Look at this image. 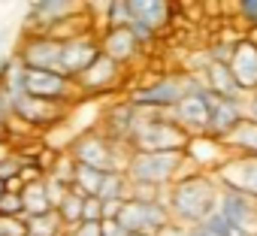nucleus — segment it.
I'll return each instance as SVG.
<instances>
[{"instance_id":"obj_16","label":"nucleus","mask_w":257,"mask_h":236,"mask_svg":"<svg viewBox=\"0 0 257 236\" xmlns=\"http://www.w3.org/2000/svg\"><path fill=\"white\" fill-rule=\"evenodd\" d=\"M212 106V122H209V137L218 143H227L245 122V100H227V97H209Z\"/></svg>"},{"instance_id":"obj_23","label":"nucleus","mask_w":257,"mask_h":236,"mask_svg":"<svg viewBox=\"0 0 257 236\" xmlns=\"http://www.w3.org/2000/svg\"><path fill=\"white\" fill-rule=\"evenodd\" d=\"M22 200H25V215L28 218H37V215H46V212H55L52 206V197L46 191V179L43 182H31L22 188Z\"/></svg>"},{"instance_id":"obj_19","label":"nucleus","mask_w":257,"mask_h":236,"mask_svg":"<svg viewBox=\"0 0 257 236\" xmlns=\"http://www.w3.org/2000/svg\"><path fill=\"white\" fill-rule=\"evenodd\" d=\"M218 212L233 224V227H242V230H254L257 224V203L239 191H221V203H218Z\"/></svg>"},{"instance_id":"obj_37","label":"nucleus","mask_w":257,"mask_h":236,"mask_svg":"<svg viewBox=\"0 0 257 236\" xmlns=\"http://www.w3.org/2000/svg\"><path fill=\"white\" fill-rule=\"evenodd\" d=\"M67 236H103V224H91V221H82L79 227L67 230Z\"/></svg>"},{"instance_id":"obj_20","label":"nucleus","mask_w":257,"mask_h":236,"mask_svg":"<svg viewBox=\"0 0 257 236\" xmlns=\"http://www.w3.org/2000/svg\"><path fill=\"white\" fill-rule=\"evenodd\" d=\"M25 76H28V67H25L16 55H10L7 61H0V91H4L10 109H16V103H22V100L28 97V91H25Z\"/></svg>"},{"instance_id":"obj_38","label":"nucleus","mask_w":257,"mask_h":236,"mask_svg":"<svg viewBox=\"0 0 257 236\" xmlns=\"http://www.w3.org/2000/svg\"><path fill=\"white\" fill-rule=\"evenodd\" d=\"M10 125H13V109H10L4 91H0V128H10Z\"/></svg>"},{"instance_id":"obj_11","label":"nucleus","mask_w":257,"mask_h":236,"mask_svg":"<svg viewBox=\"0 0 257 236\" xmlns=\"http://www.w3.org/2000/svg\"><path fill=\"white\" fill-rule=\"evenodd\" d=\"M25 91H28V97H40V100H52V103H67V106L73 100H82L73 79H67L61 73H46V70H28Z\"/></svg>"},{"instance_id":"obj_10","label":"nucleus","mask_w":257,"mask_h":236,"mask_svg":"<svg viewBox=\"0 0 257 236\" xmlns=\"http://www.w3.org/2000/svg\"><path fill=\"white\" fill-rule=\"evenodd\" d=\"M103 55L100 49V31H82V34H73L64 40V52H61V70L67 79H79L97 58Z\"/></svg>"},{"instance_id":"obj_33","label":"nucleus","mask_w":257,"mask_h":236,"mask_svg":"<svg viewBox=\"0 0 257 236\" xmlns=\"http://www.w3.org/2000/svg\"><path fill=\"white\" fill-rule=\"evenodd\" d=\"M22 170H25V161H22V155L16 152V155H10L7 161H0V182H4V185L19 182V179H22Z\"/></svg>"},{"instance_id":"obj_35","label":"nucleus","mask_w":257,"mask_h":236,"mask_svg":"<svg viewBox=\"0 0 257 236\" xmlns=\"http://www.w3.org/2000/svg\"><path fill=\"white\" fill-rule=\"evenodd\" d=\"M203 227H206L212 236H230V230H233V224H230V221H227L221 212H215V215H212V218H209Z\"/></svg>"},{"instance_id":"obj_2","label":"nucleus","mask_w":257,"mask_h":236,"mask_svg":"<svg viewBox=\"0 0 257 236\" xmlns=\"http://www.w3.org/2000/svg\"><path fill=\"white\" fill-rule=\"evenodd\" d=\"M203 91H209V88L200 79V73H194V70H176V73H161V76H155L149 82H140L137 88H131L124 97L131 100L140 112H170L185 97L203 94Z\"/></svg>"},{"instance_id":"obj_7","label":"nucleus","mask_w":257,"mask_h":236,"mask_svg":"<svg viewBox=\"0 0 257 236\" xmlns=\"http://www.w3.org/2000/svg\"><path fill=\"white\" fill-rule=\"evenodd\" d=\"M61 52H64V40L52 37V34H25L16 46V58L28 67V70H46V73H61Z\"/></svg>"},{"instance_id":"obj_18","label":"nucleus","mask_w":257,"mask_h":236,"mask_svg":"<svg viewBox=\"0 0 257 236\" xmlns=\"http://www.w3.org/2000/svg\"><path fill=\"white\" fill-rule=\"evenodd\" d=\"M230 70H233V76H236V82H239L245 97L257 91V46L245 34H239V40H236V52H233Z\"/></svg>"},{"instance_id":"obj_17","label":"nucleus","mask_w":257,"mask_h":236,"mask_svg":"<svg viewBox=\"0 0 257 236\" xmlns=\"http://www.w3.org/2000/svg\"><path fill=\"white\" fill-rule=\"evenodd\" d=\"M185 158H188V167L191 170H200V173H218V167L230 158L227 146L212 140V137H194L185 149Z\"/></svg>"},{"instance_id":"obj_43","label":"nucleus","mask_w":257,"mask_h":236,"mask_svg":"<svg viewBox=\"0 0 257 236\" xmlns=\"http://www.w3.org/2000/svg\"><path fill=\"white\" fill-rule=\"evenodd\" d=\"M4 194H7V185H4V182H0V197H4Z\"/></svg>"},{"instance_id":"obj_21","label":"nucleus","mask_w":257,"mask_h":236,"mask_svg":"<svg viewBox=\"0 0 257 236\" xmlns=\"http://www.w3.org/2000/svg\"><path fill=\"white\" fill-rule=\"evenodd\" d=\"M200 79L206 82V88H209L215 97L245 100V94H242V88H239V82H236V76H233V70H230L227 64H206V67L200 70Z\"/></svg>"},{"instance_id":"obj_14","label":"nucleus","mask_w":257,"mask_h":236,"mask_svg":"<svg viewBox=\"0 0 257 236\" xmlns=\"http://www.w3.org/2000/svg\"><path fill=\"white\" fill-rule=\"evenodd\" d=\"M215 179L221 182V188L239 191V194H245V197H251V200L257 203V158L230 155V158L218 167Z\"/></svg>"},{"instance_id":"obj_39","label":"nucleus","mask_w":257,"mask_h":236,"mask_svg":"<svg viewBox=\"0 0 257 236\" xmlns=\"http://www.w3.org/2000/svg\"><path fill=\"white\" fill-rule=\"evenodd\" d=\"M103 236H131L121 221H103Z\"/></svg>"},{"instance_id":"obj_13","label":"nucleus","mask_w":257,"mask_h":236,"mask_svg":"<svg viewBox=\"0 0 257 236\" xmlns=\"http://www.w3.org/2000/svg\"><path fill=\"white\" fill-rule=\"evenodd\" d=\"M140 118H143V112L127 100V97H121V100H115L106 112H103V118H100V131L112 140V143H118V146H127L131 143V137H134V131H137V125H140Z\"/></svg>"},{"instance_id":"obj_36","label":"nucleus","mask_w":257,"mask_h":236,"mask_svg":"<svg viewBox=\"0 0 257 236\" xmlns=\"http://www.w3.org/2000/svg\"><path fill=\"white\" fill-rule=\"evenodd\" d=\"M85 221L103 224V200H100V197H88V200H85Z\"/></svg>"},{"instance_id":"obj_15","label":"nucleus","mask_w":257,"mask_h":236,"mask_svg":"<svg viewBox=\"0 0 257 236\" xmlns=\"http://www.w3.org/2000/svg\"><path fill=\"white\" fill-rule=\"evenodd\" d=\"M100 49H103L106 58H112L115 64H121L124 70H131L146 55V49L140 46V40L134 37L131 28H103L100 31Z\"/></svg>"},{"instance_id":"obj_41","label":"nucleus","mask_w":257,"mask_h":236,"mask_svg":"<svg viewBox=\"0 0 257 236\" xmlns=\"http://www.w3.org/2000/svg\"><path fill=\"white\" fill-rule=\"evenodd\" d=\"M185 236H212V233L200 224V227H188V230H185Z\"/></svg>"},{"instance_id":"obj_29","label":"nucleus","mask_w":257,"mask_h":236,"mask_svg":"<svg viewBox=\"0 0 257 236\" xmlns=\"http://www.w3.org/2000/svg\"><path fill=\"white\" fill-rule=\"evenodd\" d=\"M97 197L103 203L106 200H131V179H127V173H106Z\"/></svg>"},{"instance_id":"obj_1","label":"nucleus","mask_w":257,"mask_h":236,"mask_svg":"<svg viewBox=\"0 0 257 236\" xmlns=\"http://www.w3.org/2000/svg\"><path fill=\"white\" fill-rule=\"evenodd\" d=\"M221 182L215 179V173H200V170H188L170 191H167V206L173 215V224L179 227H200L206 224L221 203Z\"/></svg>"},{"instance_id":"obj_45","label":"nucleus","mask_w":257,"mask_h":236,"mask_svg":"<svg viewBox=\"0 0 257 236\" xmlns=\"http://www.w3.org/2000/svg\"><path fill=\"white\" fill-rule=\"evenodd\" d=\"M137 236H143V233H137Z\"/></svg>"},{"instance_id":"obj_44","label":"nucleus","mask_w":257,"mask_h":236,"mask_svg":"<svg viewBox=\"0 0 257 236\" xmlns=\"http://www.w3.org/2000/svg\"><path fill=\"white\" fill-rule=\"evenodd\" d=\"M254 236H257V224H254Z\"/></svg>"},{"instance_id":"obj_24","label":"nucleus","mask_w":257,"mask_h":236,"mask_svg":"<svg viewBox=\"0 0 257 236\" xmlns=\"http://www.w3.org/2000/svg\"><path fill=\"white\" fill-rule=\"evenodd\" d=\"M230 155H239V158H257V125L254 122H242V128L224 143Z\"/></svg>"},{"instance_id":"obj_32","label":"nucleus","mask_w":257,"mask_h":236,"mask_svg":"<svg viewBox=\"0 0 257 236\" xmlns=\"http://www.w3.org/2000/svg\"><path fill=\"white\" fill-rule=\"evenodd\" d=\"M25 215V200L16 191H7L0 197V218H22Z\"/></svg>"},{"instance_id":"obj_9","label":"nucleus","mask_w":257,"mask_h":236,"mask_svg":"<svg viewBox=\"0 0 257 236\" xmlns=\"http://www.w3.org/2000/svg\"><path fill=\"white\" fill-rule=\"evenodd\" d=\"M127 82V70L121 64H115L112 58L100 55L79 79H76V88H79V97H106V94H118Z\"/></svg>"},{"instance_id":"obj_25","label":"nucleus","mask_w":257,"mask_h":236,"mask_svg":"<svg viewBox=\"0 0 257 236\" xmlns=\"http://www.w3.org/2000/svg\"><path fill=\"white\" fill-rule=\"evenodd\" d=\"M85 194H79L76 188H70V194L64 197V203L58 206V215H61V221H64V227L67 230H73V227H79L82 221H85Z\"/></svg>"},{"instance_id":"obj_40","label":"nucleus","mask_w":257,"mask_h":236,"mask_svg":"<svg viewBox=\"0 0 257 236\" xmlns=\"http://www.w3.org/2000/svg\"><path fill=\"white\" fill-rule=\"evenodd\" d=\"M245 118H248V122H254V125H257V91L245 97Z\"/></svg>"},{"instance_id":"obj_46","label":"nucleus","mask_w":257,"mask_h":236,"mask_svg":"<svg viewBox=\"0 0 257 236\" xmlns=\"http://www.w3.org/2000/svg\"><path fill=\"white\" fill-rule=\"evenodd\" d=\"M0 236H4V233H0Z\"/></svg>"},{"instance_id":"obj_27","label":"nucleus","mask_w":257,"mask_h":236,"mask_svg":"<svg viewBox=\"0 0 257 236\" xmlns=\"http://www.w3.org/2000/svg\"><path fill=\"white\" fill-rule=\"evenodd\" d=\"M103 22H100V31L103 28H127L134 22V13H131V0H112L103 10Z\"/></svg>"},{"instance_id":"obj_4","label":"nucleus","mask_w":257,"mask_h":236,"mask_svg":"<svg viewBox=\"0 0 257 236\" xmlns=\"http://www.w3.org/2000/svg\"><path fill=\"white\" fill-rule=\"evenodd\" d=\"M188 143H191V137L167 112H143L127 149L143 152V155H167V152H185Z\"/></svg>"},{"instance_id":"obj_26","label":"nucleus","mask_w":257,"mask_h":236,"mask_svg":"<svg viewBox=\"0 0 257 236\" xmlns=\"http://www.w3.org/2000/svg\"><path fill=\"white\" fill-rule=\"evenodd\" d=\"M28 236H67V227H64L58 209L46 212V215H37V218H28Z\"/></svg>"},{"instance_id":"obj_42","label":"nucleus","mask_w":257,"mask_h":236,"mask_svg":"<svg viewBox=\"0 0 257 236\" xmlns=\"http://www.w3.org/2000/svg\"><path fill=\"white\" fill-rule=\"evenodd\" d=\"M0 143H13V134H10V128H0Z\"/></svg>"},{"instance_id":"obj_5","label":"nucleus","mask_w":257,"mask_h":236,"mask_svg":"<svg viewBox=\"0 0 257 236\" xmlns=\"http://www.w3.org/2000/svg\"><path fill=\"white\" fill-rule=\"evenodd\" d=\"M67 155L79 164V167H94L100 173H124L127 158H131V149L112 143L100 128H91L85 134H79L70 146Z\"/></svg>"},{"instance_id":"obj_30","label":"nucleus","mask_w":257,"mask_h":236,"mask_svg":"<svg viewBox=\"0 0 257 236\" xmlns=\"http://www.w3.org/2000/svg\"><path fill=\"white\" fill-rule=\"evenodd\" d=\"M236 40H239V37H233V40H227V37L212 40V43L203 49V52H206V61H209V64H227V67H230L233 52H236Z\"/></svg>"},{"instance_id":"obj_3","label":"nucleus","mask_w":257,"mask_h":236,"mask_svg":"<svg viewBox=\"0 0 257 236\" xmlns=\"http://www.w3.org/2000/svg\"><path fill=\"white\" fill-rule=\"evenodd\" d=\"M188 170L191 167H188L185 152H167V155L131 152L127 167H124L131 185H146V188H158V191H170Z\"/></svg>"},{"instance_id":"obj_6","label":"nucleus","mask_w":257,"mask_h":236,"mask_svg":"<svg viewBox=\"0 0 257 236\" xmlns=\"http://www.w3.org/2000/svg\"><path fill=\"white\" fill-rule=\"evenodd\" d=\"M118 221L124 224V230L137 236H164L170 227H173V215H170V206L167 200H155V203H146V200H127Z\"/></svg>"},{"instance_id":"obj_28","label":"nucleus","mask_w":257,"mask_h":236,"mask_svg":"<svg viewBox=\"0 0 257 236\" xmlns=\"http://www.w3.org/2000/svg\"><path fill=\"white\" fill-rule=\"evenodd\" d=\"M103 179H106V173H100V170H94V167H79V164H76L73 188H76L79 194H85V197H97L100 188H103Z\"/></svg>"},{"instance_id":"obj_22","label":"nucleus","mask_w":257,"mask_h":236,"mask_svg":"<svg viewBox=\"0 0 257 236\" xmlns=\"http://www.w3.org/2000/svg\"><path fill=\"white\" fill-rule=\"evenodd\" d=\"M131 13H134V22H143L158 34H164L176 16V10L164 0H131Z\"/></svg>"},{"instance_id":"obj_34","label":"nucleus","mask_w":257,"mask_h":236,"mask_svg":"<svg viewBox=\"0 0 257 236\" xmlns=\"http://www.w3.org/2000/svg\"><path fill=\"white\" fill-rule=\"evenodd\" d=\"M0 233L4 236H28V218H0Z\"/></svg>"},{"instance_id":"obj_12","label":"nucleus","mask_w":257,"mask_h":236,"mask_svg":"<svg viewBox=\"0 0 257 236\" xmlns=\"http://www.w3.org/2000/svg\"><path fill=\"white\" fill-rule=\"evenodd\" d=\"M209 97L212 91H203V94H191L185 97L176 109H170L167 115L173 122L194 140V137H209V122H212V106H209Z\"/></svg>"},{"instance_id":"obj_31","label":"nucleus","mask_w":257,"mask_h":236,"mask_svg":"<svg viewBox=\"0 0 257 236\" xmlns=\"http://www.w3.org/2000/svg\"><path fill=\"white\" fill-rule=\"evenodd\" d=\"M233 13H236V22H239L242 34L257 31V0H242V4L233 7Z\"/></svg>"},{"instance_id":"obj_8","label":"nucleus","mask_w":257,"mask_h":236,"mask_svg":"<svg viewBox=\"0 0 257 236\" xmlns=\"http://www.w3.org/2000/svg\"><path fill=\"white\" fill-rule=\"evenodd\" d=\"M70 106L67 103H52V100H40V97H25L22 103H16L13 109V125H22L28 134L37 131H49L67 122Z\"/></svg>"}]
</instances>
